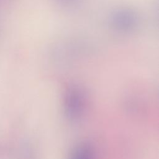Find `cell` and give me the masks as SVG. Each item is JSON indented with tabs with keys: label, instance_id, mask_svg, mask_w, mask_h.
Segmentation results:
<instances>
[{
	"label": "cell",
	"instance_id": "obj_1",
	"mask_svg": "<svg viewBox=\"0 0 159 159\" xmlns=\"http://www.w3.org/2000/svg\"><path fill=\"white\" fill-rule=\"evenodd\" d=\"M62 103L65 117L70 121H78L83 117L86 111L88 105L86 94L80 86L70 84L63 91Z\"/></svg>",
	"mask_w": 159,
	"mask_h": 159
},
{
	"label": "cell",
	"instance_id": "obj_2",
	"mask_svg": "<svg viewBox=\"0 0 159 159\" xmlns=\"http://www.w3.org/2000/svg\"><path fill=\"white\" fill-rule=\"evenodd\" d=\"M96 151L92 143L81 142L70 152L68 159H96Z\"/></svg>",
	"mask_w": 159,
	"mask_h": 159
}]
</instances>
